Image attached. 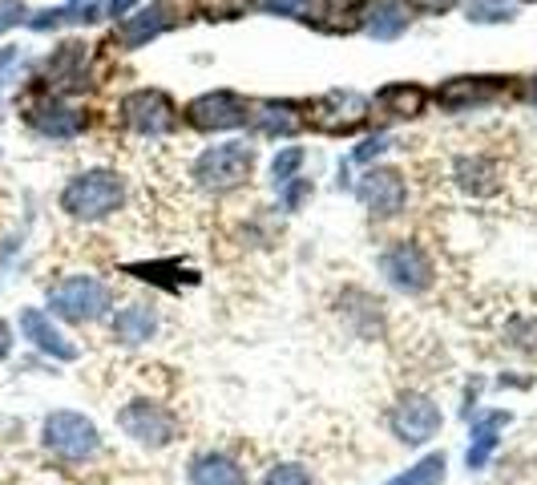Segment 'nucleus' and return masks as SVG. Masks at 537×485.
<instances>
[{"label": "nucleus", "instance_id": "28", "mask_svg": "<svg viewBox=\"0 0 537 485\" xmlns=\"http://www.w3.org/2000/svg\"><path fill=\"white\" fill-rule=\"evenodd\" d=\"M263 485H311V473L299 461H279V465L267 469Z\"/></svg>", "mask_w": 537, "mask_h": 485}, {"label": "nucleus", "instance_id": "10", "mask_svg": "<svg viewBox=\"0 0 537 485\" xmlns=\"http://www.w3.org/2000/svg\"><path fill=\"white\" fill-rule=\"evenodd\" d=\"M356 194H360V203H364L376 219H392V215H400L404 203H408V186H404L400 170H392V166H372V170L360 178Z\"/></svg>", "mask_w": 537, "mask_h": 485}, {"label": "nucleus", "instance_id": "34", "mask_svg": "<svg viewBox=\"0 0 537 485\" xmlns=\"http://www.w3.org/2000/svg\"><path fill=\"white\" fill-rule=\"evenodd\" d=\"M525 102H529V106H537V77H529V81H525Z\"/></svg>", "mask_w": 537, "mask_h": 485}, {"label": "nucleus", "instance_id": "33", "mask_svg": "<svg viewBox=\"0 0 537 485\" xmlns=\"http://www.w3.org/2000/svg\"><path fill=\"white\" fill-rule=\"evenodd\" d=\"M134 5H138V0H110V13H114V17H126Z\"/></svg>", "mask_w": 537, "mask_h": 485}, {"label": "nucleus", "instance_id": "15", "mask_svg": "<svg viewBox=\"0 0 537 485\" xmlns=\"http://www.w3.org/2000/svg\"><path fill=\"white\" fill-rule=\"evenodd\" d=\"M170 25H174V5H170V0H154V5H146L134 17L122 21V45L138 49V45L154 41L158 33H166Z\"/></svg>", "mask_w": 537, "mask_h": 485}, {"label": "nucleus", "instance_id": "35", "mask_svg": "<svg viewBox=\"0 0 537 485\" xmlns=\"http://www.w3.org/2000/svg\"><path fill=\"white\" fill-rule=\"evenodd\" d=\"M420 5H424V9H433V13H437V9H449V5H453V0H420Z\"/></svg>", "mask_w": 537, "mask_h": 485}, {"label": "nucleus", "instance_id": "1", "mask_svg": "<svg viewBox=\"0 0 537 485\" xmlns=\"http://www.w3.org/2000/svg\"><path fill=\"white\" fill-rule=\"evenodd\" d=\"M126 199V182L114 170H85L77 178H69V186L61 190V211L81 219V223H97L105 215H114Z\"/></svg>", "mask_w": 537, "mask_h": 485}, {"label": "nucleus", "instance_id": "25", "mask_svg": "<svg viewBox=\"0 0 537 485\" xmlns=\"http://www.w3.org/2000/svg\"><path fill=\"white\" fill-rule=\"evenodd\" d=\"M97 9L93 5H81V9H49V13H37L29 25L41 33V29H57V25H81V21H93Z\"/></svg>", "mask_w": 537, "mask_h": 485}, {"label": "nucleus", "instance_id": "20", "mask_svg": "<svg viewBox=\"0 0 537 485\" xmlns=\"http://www.w3.org/2000/svg\"><path fill=\"white\" fill-rule=\"evenodd\" d=\"M154 332H158V316H154L150 304H130V308H122L114 316V340L118 344L134 348V344H146Z\"/></svg>", "mask_w": 537, "mask_h": 485}, {"label": "nucleus", "instance_id": "11", "mask_svg": "<svg viewBox=\"0 0 537 485\" xmlns=\"http://www.w3.org/2000/svg\"><path fill=\"white\" fill-rule=\"evenodd\" d=\"M505 93H509V77H449L437 89V102L453 114H465V110L493 106Z\"/></svg>", "mask_w": 537, "mask_h": 485}, {"label": "nucleus", "instance_id": "32", "mask_svg": "<svg viewBox=\"0 0 537 485\" xmlns=\"http://www.w3.org/2000/svg\"><path fill=\"white\" fill-rule=\"evenodd\" d=\"M384 150H388V138L376 134V138H368L364 146H356V162H368V158H376V154H384Z\"/></svg>", "mask_w": 537, "mask_h": 485}, {"label": "nucleus", "instance_id": "24", "mask_svg": "<svg viewBox=\"0 0 537 485\" xmlns=\"http://www.w3.org/2000/svg\"><path fill=\"white\" fill-rule=\"evenodd\" d=\"M457 178H461V186H469L477 194H489L493 190V166L485 158H461L457 162Z\"/></svg>", "mask_w": 537, "mask_h": 485}, {"label": "nucleus", "instance_id": "36", "mask_svg": "<svg viewBox=\"0 0 537 485\" xmlns=\"http://www.w3.org/2000/svg\"><path fill=\"white\" fill-rule=\"evenodd\" d=\"M5 352H9V344H0V356H5Z\"/></svg>", "mask_w": 537, "mask_h": 485}, {"label": "nucleus", "instance_id": "16", "mask_svg": "<svg viewBox=\"0 0 537 485\" xmlns=\"http://www.w3.org/2000/svg\"><path fill=\"white\" fill-rule=\"evenodd\" d=\"M360 17H364V29L376 41H392L412 21V0H368V9Z\"/></svg>", "mask_w": 537, "mask_h": 485}, {"label": "nucleus", "instance_id": "19", "mask_svg": "<svg viewBox=\"0 0 537 485\" xmlns=\"http://www.w3.org/2000/svg\"><path fill=\"white\" fill-rule=\"evenodd\" d=\"M85 57H89V49H85L81 41L61 45V49L45 61L49 85H57V89H73V85H81V77H85Z\"/></svg>", "mask_w": 537, "mask_h": 485}, {"label": "nucleus", "instance_id": "29", "mask_svg": "<svg viewBox=\"0 0 537 485\" xmlns=\"http://www.w3.org/2000/svg\"><path fill=\"white\" fill-rule=\"evenodd\" d=\"M315 0H255V9L275 13V17H307Z\"/></svg>", "mask_w": 537, "mask_h": 485}, {"label": "nucleus", "instance_id": "13", "mask_svg": "<svg viewBox=\"0 0 537 485\" xmlns=\"http://www.w3.org/2000/svg\"><path fill=\"white\" fill-rule=\"evenodd\" d=\"M21 332H25V340H29L33 348H41L45 356H53V360H77V344H73L41 308H25V312H21Z\"/></svg>", "mask_w": 537, "mask_h": 485}, {"label": "nucleus", "instance_id": "7", "mask_svg": "<svg viewBox=\"0 0 537 485\" xmlns=\"http://www.w3.org/2000/svg\"><path fill=\"white\" fill-rule=\"evenodd\" d=\"M118 425L126 437H134L146 449H166L178 437V417L158 401H130L118 413Z\"/></svg>", "mask_w": 537, "mask_h": 485}, {"label": "nucleus", "instance_id": "6", "mask_svg": "<svg viewBox=\"0 0 537 485\" xmlns=\"http://www.w3.org/2000/svg\"><path fill=\"white\" fill-rule=\"evenodd\" d=\"M122 122L142 138H162L178 126V110L162 89H134L122 97Z\"/></svg>", "mask_w": 537, "mask_h": 485}, {"label": "nucleus", "instance_id": "18", "mask_svg": "<svg viewBox=\"0 0 537 485\" xmlns=\"http://www.w3.org/2000/svg\"><path fill=\"white\" fill-rule=\"evenodd\" d=\"M29 122H33V130H41L45 138H73V134H81V126H85V118L73 110V106H65V102H41V106H33L29 110Z\"/></svg>", "mask_w": 537, "mask_h": 485}, {"label": "nucleus", "instance_id": "9", "mask_svg": "<svg viewBox=\"0 0 537 485\" xmlns=\"http://www.w3.org/2000/svg\"><path fill=\"white\" fill-rule=\"evenodd\" d=\"M251 118V106L243 102L239 93L231 89H214V93H202L186 106V122L202 134H214V130H235V126H247Z\"/></svg>", "mask_w": 537, "mask_h": 485}, {"label": "nucleus", "instance_id": "21", "mask_svg": "<svg viewBox=\"0 0 537 485\" xmlns=\"http://www.w3.org/2000/svg\"><path fill=\"white\" fill-rule=\"evenodd\" d=\"M509 425V413H485V417H477L473 421V441H469V453H465V465L469 469H485V461L493 457V449H497V433Z\"/></svg>", "mask_w": 537, "mask_h": 485}, {"label": "nucleus", "instance_id": "27", "mask_svg": "<svg viewBox=\"0 0 537 485\" xmlns=\"http://www.w3.org/2000/svg\"><path fill=\"white\" fill-rule=\"evenodd\" d=\"M299 166H303V150H299V146L279 150V154H275V162H271V178H275V186H287L291 178H299V174H295Z\"/></svg>", "mask_w": 537, "mask_h": 485}, {"label": "nucleus", "instance_id": "8", "mask_svg": "<svg viewBox=\"0 0 537 485\" xmlns=\"http://www.w3.org/2000/svg\"><path fill=\"white\" fill-rule=\"evenodd\" d=\"M388 425H392L396 441H404V445H424V441H433V437L441 433L445 417H441V405H437V401H428V397H420V393H408V397H400V401L392 405Z\"/></svg>", "mask_w": 537, "mask_h": 485}, {"label": "nucleus", "instance_id": "22", "mask_svg": "<svg viewBox=\"0 0 537 485\" xmlns=\"http://www.w3.org/2000/svg\"><path fill=\"white\" fill-rule=\"evenodd\" d=\"M445 469H449L445 453H428V457H420L416 465H408L404 473H396L384 485H441L445 481Z\"/></svg>", "mask_w": 537, "mask_h": 485}, {"label": "nucleus", "instance_id": "14", "mask_svg": "<svg viewBox=\"0 0 537 485\" xmlns=\"http://www.w3.org/2000/svg\"><path fill=\"white\" fill-rule=\"evenodd\" d=\"M190 485H251L247 481V469L231 457V453H219V449H206L190 461L186 469Z\"/></svg>", "mask_w": 537, "mask_h": 485}, {"label": "nucleus", "instance_id": "4", "mask_svg": "<svg viewBox=\"0 0 537 485\" xmlns=\"http://www.w3.org/2000/svg\"><path fill=\"white\" fill-rule=\"evenodd\" d=\"M255 170V150L247 142H223V146H210L198 154L194 162V182L202 190H214V194H223V190H235L251 178Z\"/></svg>", "mask_w": 537, "mask_h": 485}, {"label": "nucleus", "instance_id": "5", "mask_svg": "<svg viewBox=\"0 0 537 485\" xmlns=\"http://www.w3.org/2000/svg\"><path fill=\"white\" fill-rule=\"evenodd\" d=\"M380 267H384L388 283L400 287V291H408V296H416V291H428V287H433V279H437L433 259H428V251L420 243H412V239H400V243L384 247Z\"/></svg>", "mask_w": 537, "mask_h": 485}, {"label": "nucleus", "instance_id": "2", "mask_svg": "<svg viewBox=\"0 0 537 485\" xmlns=\"http://www.w3.org/2000/svg\"><path fill=\"white\" fill-rule=\"evenodd\" d=\"M41 441H45V449H49L53 457H61V461H69V465H81V461H89V457L101 453V433H97V425H93L89 417L73 413V409L49 413L45 425H41Z\"/></svg>", "mask_w": 537, "mask_h": 485}, {"label": "nucleus", "instance_id": "26", "mask_svg": "<svg viewBox=\"0 0 537 485\" xmlns=\"http://www.w3.org/2000/svg\"><path fill=\"white\" fill-rule=\"evenodd\" d=\"M513 13H517L513 0H473V5H469V21H481V25L513 21Z\"/></svg>", "mask_w": 537, "mask_h": 485}, {"label": "nucleus", "instance_id": "3", "mask_svg": "<svg viewBox=\"0 0 537 485\" xmlns=\"http://www.w3.org/2000/svg\"><path fill=\"white\" fill-rule=\"evenodd\" d=\"M49 308L69 324H93L110 312V287L97 275H69L57 287H49Z\"/></svg>", "mask_w": 537, "mask_h": 485}, {"label": "nucleus", "instance_id": "30", "mask_svg": "<svg viewBox=\"0 0 537 485\" xmlns=\"http://www.w3.org/2000/svg\"><path fill=\"white\" fill-rule=\"evenodd\" d=\"M307 190H311L307 178H291V182L283 186V203H287V211H299V203L307 199Z\"/></svg>", "mask_w": 537, "mask_h": 485}, {"label": "nucleus", "instance_id": "23", "mask_svg": "<svg viewBox=\"0 0 537 485\" xmlns=\"http://www.w3.org/2000/svg\"><path fill=\"white\" fill-rule=\"evenodd\" d=\"M251 118H255V126H259L263 134H295V130H299V118H295V110H291V106L263 102V106H259V114H251Z\"/></svg>", "mask_w": 537, "mask_h": 485}, {"label": "nucleus", "instance_id": "12", "mask_svg": "<svg viewBox=\"0 0 537 485\" xmlns=\"http://www.w3.org/2000/svg\"><path fill=\"white\" fill-rule=\"evenodd\" d=\"M368 118V102L356 89H332L311 106V122L324 134H352Z\"/></svg>", "mask_w": 537, "mask_h": 485}, {"label": "nucleus", "instance_id": "31", "mask_svg": "<svg viewBox=\"0 0 537 485\" xmlns=\"http://www.w3.org/2000/svg\"><path fill=\"white\" fill-rule=\"evenodd\" d=\"M17 21H25V5H21V0H0V33L13 29Z\"/></svg>", "mask_w": 537, "mask_h": 485}, {"label": "nucleus", "instance_id": "17", "mask_svg": "<svg viewBox=\"0 0 537 485\" xmlns=\"http://www.w3.org/2000/svg\"><path fill=\"white\" fill-rule=\"evenodd\" d=\"M424 102H428V89H420L412 81H392V85L376 89V97H372V106L384 118H420Z\"/></svg>", "mask_w": 537, "mask_h": 485}]
</instances>
